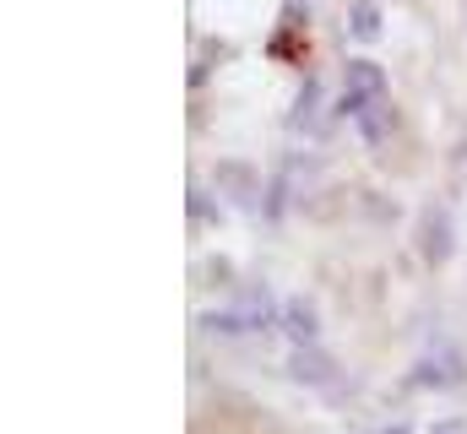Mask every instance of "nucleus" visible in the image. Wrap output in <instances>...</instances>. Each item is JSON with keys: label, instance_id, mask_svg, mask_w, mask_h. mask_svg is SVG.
Here are the masks:
<instances>
[{"label": "nucleus", "instance_id": "nucleus-1", "mask_svg": "<svg viewBox=\"0 0 467 434\" xmlns=\"http://www.w3.org/2000/svg\"><path fill=\"white\" fill-rule=\"evenodd\" d=\"M283 375H288L294 386L316 391V397H332V402H343V397H348V375H343V364H337L321 342L288 347V353H283Z\"/></svg>", "mask_w": 467, "mask_h": 434}, {"label": "nucleus", "instance_id": "nucleus-2", "mask_svg": "<svg viewBox=\"0 0 467 434\" xmlns=\"http://www.w3.org/2000/svg\"><path fill=\"white\" fill-rule=\"evenodd\" d=\"M408 386H419V391H457V386H467L462 347H451V342H430V347L413 358Z\"/></svg>", "mask_w": 467, "mask_h": 434}, {"label": "nucleus", "instance_id": "nucleus-3", "mask_svg": "<svg viewBox=\"0 0 467 434\" xmlns=\"http://www.w3.org/2000/svg\"><path fill=\"white\" fill-rule=\"evenodd\" d=\"M451 250H457L451 212H446L441 202H430V207L419 212V255H424L430 266H446V261H451Z\"/></svg>", "mask_w": 467, "mask_h": 434}, {"label": "nucleus", "instance_id": "nucleus-4", "mask_svg": "<svg viewBox=\"0 0 467 434\" xmlns=\"http://www.w3.org/2000/svg\"><path fill=\"white\" fill-rule=\"evenodd\" d=\"M343 77H348V93H343V108H348V114H358V108H364V104H375V98H386V71H380L375 60L353 55Z\"/></svg>", "mask_w": 467, "mask_h": 434}, {"label": "nucleus", "instance_id": "nucleus-5", "mask_svg": "<svg viewBox=\"0 0 467 434\" xmlns=\"http://www.w3.org/2000/svg\"><path fill=\"white\" fill-rule=\"evenodd\" d=\"M277 331H283V342L288 347H305V342H321V310L305 299V294H294V299H283V315H277Z\"/></svg>", "mask_w": 467, "mask_h": 434}, {"label": "nucleus", "instance_id": "nucleus-6", "mask_svg": "<svg viewBox=\"0 0 467 434\" xmlns=\"http://www.w3.org/2000/svg\"><path fill=\"white\" fill-rule=\"evenodd\" d=\"M218 185H223V196L239 202V207H261V174L250 169V163H218Z\"/></svg>", "mask_w": 467, "mask_h": 434}, {"label": "nucleus", "instance_id": "nucleus-7", "mask_svg": "<svg viewBox=\"0 0 467 434\" xmlns=\"http://www.w3.org/2000/svg\"><path fill=\"white\" fill-rule=\"evenodd\" d=\"M380 27H386L380 0H353V5H348V38H353V44H375V38H380Z\"/></svg>", "mask_w": 467, "mask_h": 434}, {"label": "nucleus", "instance_id": "nucleus-8", "mask_svg": "<svg viewBox=\"0 0 467 434\" xmlns=\"http://www.w3.org/2000/svg\"><path fill=\"white\" fill-rule=\"evenodd\" d=\"M358 136H364V141H375V147L391 136V108H386V98H375V104L358 108Z\"/></svg>", "mask_w": 467, "mask_h": 434}, {"label": "nucleus", "instance_id": "nucleus-9", "mask_svg": "<svg viewBox=\"0 0 467 434\" xmlns=\"http://www.w3.org/2000/svg\"><path fill=\"white\" fill-rule=\"evenodd\" d=\"M283 202H288V174H277V180H272V191H266V202H261V217H266V222H277V217H283Z\"/></svg>", "mask_w": 467, "mask_h": 434}, {"label": "nucleus", "instance_id": "nucleus-10", "mask_svg": "<svg viewBox=\"0 0 467 434\" xmlns=\"http://www.w3.org/2000/svg\"><path fill=\"white\" fill-rule=\"evenodd\" d=\"M191 217H196L202 228H218V222H223V217H218V202H213L207 191H191Z\"/></svg>", "mask_w": 467, "mask_h": 434}, {"label": "nucleus", "instance_id": "nucleus-11", "mask_svg": "<svg viewBox=\"0 0 467 434\" xmlns=\"http://www.w3.org/2000/svg\"><path fill=\"white\" fill-rule=\"evenodd\" d=\"M316 104H321V82H305V93H299V108H294V125H310Z\"/></svg>", "mask_w": 467, "mask_h": 434}, {"label": "nucleus", "instance_id": "nucleus-12", "mask_svg": "<svg viewBox=\"0 0 467 434\" xmlns=\"http://www.w3.org/2000/svg\"><path fill=\"white\" fill-rule=\"evenodd\" d=\"M430 434H467V424H462V418H441Z\"/></svg>", "mask_w": 467, "mask_h": 434}, {"label": "nucleus", "instance_id": "nucleus-13", "mask_svg": "<svg viewBox=\"0 0 467 434\" xmlns=\"http://www.w3.org/2000/svg\"><path fill=\"white\" fill-rule=\"evenodd\" d=\"M380 434H413V424H386Z\"/></svg>", "mask_w": 467, "mask_h": 434}]
</instances>
